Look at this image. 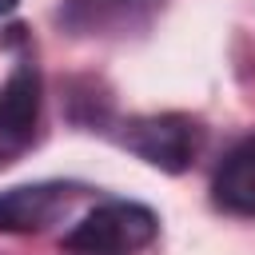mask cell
<instances>
[{
    "label": "cell",
    "mask_w": 255,
    "mask_h": 255,
    "mask_svg": "<svg viewBox=\"0 0 255 255\" xmlns=\"http://www.w3.org/2000/svg\"><path fill=\"white\" fill-rule=\"evenodd\" d=\"M215 203L235 215H255V139L239 143L215 171Z\"/></svg>",
    "instance_id": "5"
},
{
    "label": "cell",
    "mask_w": 255,
    "mask_h": 255,
    "mask_svg": "<svg viewBox=\"0 0 255 255\" xmlns=\"http://www.w3.org/2000/svg\"><path fill=\"white\" fill-rule=\"evenodd\" d=\"M131 147H135L147 163L167 167V171H179V167L187 163V155L195 151V128H191L187 120H175V116L147 120V124H135Z\"/></svg>",
    "instance_id": "3"
},
{
    "label": "cell",
    "mask_w": 255,
    "mask_h": 255,
    "mask_svg": "<svg viewBox=\"0 0 255 255\" xmlns=\"http://www.w3.org/2000/svg\"><path fill=\"white\" fill-rule=\"evenodd\" d=\"M64 203H68V195L56 183L0 191V231H40Z\"/></svg>",
    "instance_id": "4"
},
{
    "label": "cell",
    "mask_w": 255,
    "mask_h": 255,
    "mask_svg": "<svg viewBox=\"0 0 255 255\" xmlns=\"http://www.w3.org/2000/svg\"><path fill=\"white\" fill-rule=\"evenodd\" d=\"M36 112H40V80L32 64H20L0 88V155L20 151L32 139Z\"/></svg>",
    "instance_id": "2"
},
{
    "label": "cell",
    "mask_w": 255,
    "mask_h": 255,
    "mask_svg": "<svg viewBox=\"0 0 255 255\" xmlns=\"http://www.w3.org/2000/svg\"><path fill=\"white\" fill-rule=\"evenodd\" d=\"M159 231V219L143 203L112 199L96 211H88L64 239L68 251L76 255H135L143 251Z\"/></svg>",
    "instance_id": "1"
},
{
    "label": "cell",
    "mask_w": 255,
    "mask_h": 255,
    "mask_svg": "<svg viewBox=\"0 0 255 255\" xmlns=\"http://www.w3.org/2000/svg\"><path fill=\"white\" fill-rule=\"evenodd\" d=\"M16 4H20V0H0V16H4V12H12Z\"/></svg>",
    "instance_id": "6"
}]
</instances>
